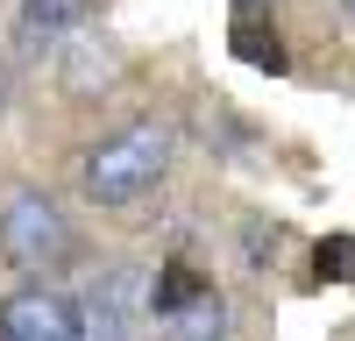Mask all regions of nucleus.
Returning <instances> with one entry per match:
<instances>
[{"label":"nucleus","instance_id":"1","mask_svg":"<svg viewBox=\"0 0 355 341\" xmlns=\"http://www.w3.org/2000/svg\"><path fill=\"white\" fill-rule=\"evenodd\" d=\"M171 164H178V128L157 114H135V121L107 128L100 142L78 150V192L100 213H128L171 178Z\"/></svg>","mask_w":355,"mask_h":341},{"label":"nucleus","instance_id":"2","mask_svg":"<svg viewBox=\"0 0 355 341\" xmlns=\"http://www.w3.org/2000/svg\"><path fill=\"white\" fill-rule=\"evenodd\" d=\"M78 220L57 207L43 185H15L0 199V263L21 277H57L78 263Z\"/></svg>","mask_w":355,"mask_h":341},{"label":"nucleus","instance_id":"3","mask_svg":"<svg viewBox=\"0 0 355 341\" xmlns=\"http://www.w3.org/2000/svg\"><path fill=\"white\" fill-rule=\"evenodd\" d=\"M150 327V270L142 263H107L78 292V341H142Z\"/></svg>","mask_w":355,"mask_h":341},{"label":"nucleus","instance_id":"4","mask_svg":"<svg viewBox=\"0 0 355 341\" xmlns=\"http://www.w3.org/2000/svg\"><path fill=\"white\" fill-rule=\"evenodd\" d=\"M0 341H78V299L28 277L0 299Z\"/></svg>","mask_w":355,"mask_h":341},{"label":"nucleus","instance_id":"5","mask_svg":"<svg viewBox=\"0 0 355 341\" xmlns=\"http://www.w3.org/2000/svg\"><path fill=\"white\" fill-rule=\"evenodd\" d=\"M100 0H21L15 8V57L21 64H57V50L85 36Z\"/></svg>","mask_w":355,"mask_h":341},{"label":"nucleus","instance_id":"6","mask_svg":"<svg viewBox=\"0 0 355 341\" xmlns=\"http://www.w3.org/2000/svg\"><path fill=\"white\" fill-rule=\"evenodd\" d=\"M157 341H234V306H227V292L206 277L185 306H171L164 320H157Z\"/></svg>","mask_w":355,"mask_h":341},{"label":"nucleus","instance_id":"7","mask_svg":"<svg viewBox=\"0 0 355 341\" xmlns=\"http://www.w3.org/2000/svg\"><path fill=\"white\" fill-rule=\"evenodd\" d=\"M227 50L242 57L249 71H270V78H284V71H291L284 28L270 21V8H242V15H227Z\"/></svg>","mask_w":355,"mask_h":341},{"label":"nucleus","instance_id":"8","mask_svg":"<svg viewBox=\"0 0 355 341\" xmlns=\"http://www.w3.org/2000/svg\"><path fill=\"white\" fill-rule=\"evenodd\" d=\"M199 284H206V277H199V270L185 263V256H171V263H157V270H150V320H164L171 306H185V299L199 292Z\"/></svg>","mask_w":355,"mask_h":341},{"label":"nucleus","instance_id":"9","mask_svg":"<svg viewBox=\"0 0 355 341\" xmlns=\"http://www.w3.org/2000/svg\"><path fill=\"white\" fill-rule=\"evenodd\" d=\"M313 270H320V284H348L355 277V242L348 235H327L313 249Z\"/></svg>","mask_w":355,"mask_h":341},{"label":"nucleus","instance_id":"10","mask_svg":"<svg viewBox=\"0 0 355 341\" xmlns=\"http://www.w3.org/2000/svg\"><path fill=\"white\" fill-rule=\"evenodd\" d=\"M341 8H348V15H355V0H341Z\"/></svg>","mask_w":355,"mask_h":341}]
</instances>
